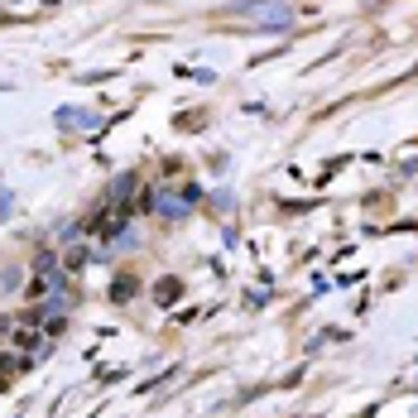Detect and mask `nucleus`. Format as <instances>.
Here are the masks:
<instances>
[{"mask_svg":"<svg viewBox=\"0 0 418 418\" xmlns=\"http://www.w3.org/2000/svg\"><path fill=\"white\" fill-rule=\"evenodd\" d=\"M178 293H183V289H178V279H164V284H159V303H173Z\"/></svg>","mask_w":418,"mask_h":418,"instance_id":"2","label":"nucleus"},{"mask_svg":"<svg viewBox=\"0 0 418 418\" xmlns=\"http://www.w3.org/2000/svg\"><path fill=\"white\" fill-rule=\"evenodd\" d=\"M246 15H250V20H260V25H284V20H289V10H284V5H246Z\"/></svg>","mask_w":418,"mask_h":418,"instance_id":"1","label":"nucleus"},{"mask_svg":"<svg viewBox=\"0 0 418 418\" xmlns=\"http://www.w3.org/2000/svg\"><path fill=\"white\" fill-rule=\"evenodd\" d=\"M135 293V279H120V284H111V298H130Z\"/></svg>","mask_w":418,"mask_h":418,"instance_id":"3","label":"nucleus"}]
</instances>
